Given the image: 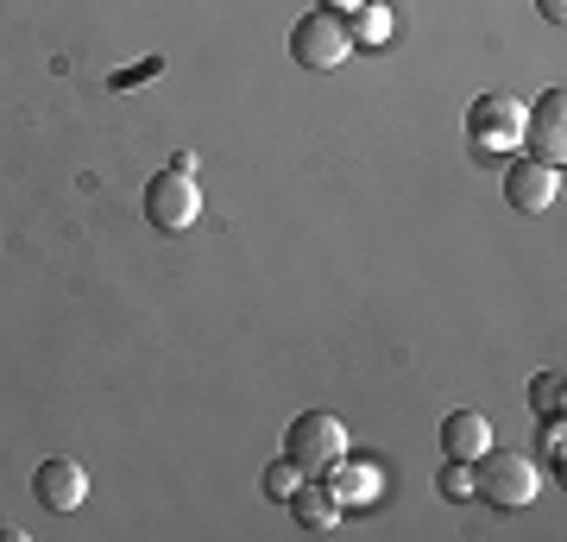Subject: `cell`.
I'll return each instance as SVG.
<instances>
[{
    "label": "cell",
    "mask_w": 567,
    "mask_h": 542,
    "mask_svg": "<svg viewBox=\"0 0 567 542\" xmlns=\"http://www.w3.org/2000/svg\"><path fill=\"white\" fill-rule=\"evenodd\" d=\"M284 461L297 467L303 480H328L347 461V422L334 410H303L284 429Z\"/></svg>",
    "instance_id": "1"
},
{
    "label": "cell",
    "mask_w": 567,
    "mask_h": 542,
    "mask_svg": "<svg viewBox=\"0 0 567 542\" xmlns=\"http://www.w3.org/2000/svg\"><path fill=\"white\" fill-rule=\"evenodd\" d=\"M536 485H543V473H536L529 454H498V448H486L473 461V499L492 504V511H524L536 499Z\"/></svg>",
    "instance_id": "2"
},
{
    "label": "cell",
    "mask_w": 567,
    "mask_h": 542,
    "mask_svg": "<svg viewBox=\"0 0 567 542\" xmlns=\"http://www.w3.org/2000/svg\"><path fill=\"white\" fill-rule=\"evenodd\" d=\"M290 58L303 63V70H341V63L353 58L347 20H341V13H328V7L303 13V20L290 25Z\"/></svg>",
    "instance_id": "3"
},
{
    "label": "cell",
    "mask_w": 567,
    "mask_h": 542,
    "mask_svg": "<svg viewBox=\"0 0 567 542\" xmlns=\"http://www.w3.org/2000/svg\"><path fill=\"white\" fill-rule=\"evenodd\" d=\"M145 222L158 234H183V227L203 222V183L183 177V171H158L145 183Z\"/></svg>",
    "instance_id": "4"
},
{
    "label": "cell",
    "mask_w": 567,
    "mask_h": 542,
    "mask_svg": "<svg viewBox=\"0 0 567 542\" xmlns=\"http://www.w3.org/2000/svg\"><path fill=\"white\" fill-rule=\"evenodd\" d=\"M466 140H473L480 158H498L511 145H524V108L511 95H480L466 108Z\"/></svg>",
    "instance_id": "5"
},
{
    "label": "cell",
    "mask_w": 567,
    "mask_h": 542,
    "mask_svg": "<svg viewBox=\"0 0 567 542\" xmlns=\"http://www.w3.org/2000/svg\"><path fill=\"white\" fill-rule=\"evenodd\" d=\"M505 202L524 208V215H548L561 202V164H543V158H517L505 171Z\"/></svg>",
    "instance_id": "6"
},
{
    "label": "cell",
    "mask_w": 567,
    "mask_h": 542,
    "mask_svg": "<svg viewBox=\"0 0 567 542\" xmlns=\"http://www.w3.org/2000/svg\"><path fill=\"white\" fill-rule=\"evenodd\" d=\"M32 492H39L44 511H82V504H89V467H82L76 454H51V461H39V473H32Z\"/></svg>",
    "instance_id": "7"
},
{
    "label": "cell",
    "mask_w": 567,
    "mask_h": 542,
    "mask_svg": "<svg viewBox=\"0 0 567 542\" xmlns=\"http://www.w3.org/2000/svg\"><path fill=\"white\" fill-rule=\"evenodd\" d=\"M524 145H529V158L561 164V152H567V95L561 89H548V95L524 114Z\"/></svg>",
    "instance_id": "8"
},
{
    "label": "cell",
    "mask_w": 567,
    "mask_h": 542,
    "mask_svg": "<svg viewBox=\"0 0 567 542\" xmlns=\"http://www.w3.org/2000/svg\"><path fill=\"white\" fill-rule=\"evenodd\" d=\"M492 448V422L480 417V410H454V417H442V454L447 461H480Z\"/></svg>",
    "instance_id": "9"
},
{
    "label": "cell",
    "mask_w": 567,
    "mask_h": 542,
    "mask_svg": "<svg viewBox=\"0 0 567 542\" xmlns=\"http://www.w3.org/2000/svg\"><path fill=\"white\" fill-rule=\"evenodd\" d=\"M284 504H290V518L303 523V530H334V523H341V499H334V485H322V480H303Z\"/></svg>",
    "instance_id": "10"
},
{
    "label": "cell",
    "mask_w": 567,
    "mask_h": 542,
    "mask_svg": "<svg viewBox=\"0 0 567 542\" xmlns=\"http://www.w3.org/2000/svg\"><path fill=\"white\" fill-rule=\"evenodd\" d=\"M347 39H353V51H360V44H385L391 39V7L385 0H360L353 20H347Z\"/></svg>",
    "instance_id": "11"
},
{
    "label": "cell",
    "mask_w": 567,
    "mask_h": 542,
    "mask_svg": "<svg viewBox=\"0 0 567 542\" xmlns=\"http://www.w3.org/2000/svg\"><path fill=\"white\" fill-rule=\"evenodd\" d=\"M561 372H536L529 379V403H536V417H548V410H561Z\"/></svg>",
    "instance_id": "12"
},
{
    "label": "cell",
    "mask_w": 567,
    "mask_h": 542,
    "mask_svg": "<svg viewBox=\"0 0 567 542\" xmlns=\"http://www.w3.org/2000/svg\"><path fill=\"white\" fill-rule=\"evenodd\" d=\"M561 442H567L561 410H548V417H543V429H536V454H543L548 467H561Z\"/></svg>",
    "instance_id": "13"
},
{
    "label": "cell",
    "mask_w": 567,
    "mask_h": 542,
    "mask_svg": "<svg viewBox=\"0 0 567 542\" xmlns=\"http://www.w3.org/2000/svg\"><path fill=\"white\" fill-rule=\"evenodd\" d=\"M435 485H442V499H473V461H447Z\"/></svg>",
    "instance_id": "14"
},
{
    "label": "cell",
    "mask_w": 567,
    "mask_h": 542,
    "mask_svg": "<svg viewBox=\"0 0 567 542\" xmlns=\"http://www.w3.org/2000/svg\"><path fill=\"white\" fill-rule=\"evenodd\" d=\"M297 485H303V473H297L290 461H271V467H265V492H271V499H290Z\"/></svg>",
    "instance_id": "15"
},
{
    "label": "cell",
    "mask_w": 567,
    "mask_h": 542,
    "mask_svg": "<svg viewBox=\"0 0 567 542\" xmlns=\"http://www.w3.org/2000/svg\"><path fill=\"white\" fill-rule=\"evenodd\" d=\"M158 70H164V58H145V63H133V70H121V76H114V89H133V82L158 76Z\"/></svg>",
    "instance_id": "16"
},
{
    "label": "cell",
    "mask_w": 567,
    "mask_h": 542,
    "mask_svg": "<svg viewBox=\"0 0 567 542\" xmlns=\"http://www.w3.org/2000/svg\"><path fill=\"white\" fill-rule=\"evenodd\" d=\"M536 7H543V20H548V25H561V20H567V0H536Z\"/></svg>",
    "instance_id": "17"
},
{
    "label": "cell",
    "mask_w": 567,
    "mask_h": 542,
    "mask_svg": "<svg viewBox=\"0 0 567 542\" xmlns=\"http://www.w3.org/2000/svg\"><path fill=\"white\" fill-rule=\"evenodd\" d=\"M316 7H328V13H353L360 0H316Z\"/></svg>",
    "instance_id": "18"
}]
</instances>
